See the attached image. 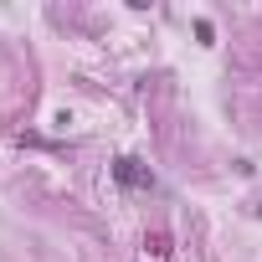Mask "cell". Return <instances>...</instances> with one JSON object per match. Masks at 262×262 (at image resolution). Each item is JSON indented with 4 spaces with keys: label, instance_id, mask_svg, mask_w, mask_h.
I'll return each instance as SVG.
<instances>
[{
    "label": "cell",
    "instance_id": "obj_1",
    "mask_svg": "<svg viewBox=\"0 0 262 262\" xmlns=\"http://www.w3.org/2000/svg\"><path fill=\"white\" fill-rule=\"evenodd\" d=\"M113 180H118V185H128V190H149V185H155V175H149L139 160H128V155H123V160H113Z\"/></svg>",
    "mask_w": 262,
    "mask_h": 262
},
{
    "label": "cell",
    "instance_id": "obj_2",
    "mask_svg": "<svg viewBox=\"0 0 262 262\" xmlns=\"http://www.w3.org/2000/svg\"><path fill=\"white\" fill-rule=\"evenodd\" d=\"M144 247H149L155 257H165V252H170V236H165V231H155V236H144Z\"/></svg>",
    "mask_w": 262,
    "mask_h": 262
}]
</instances>
